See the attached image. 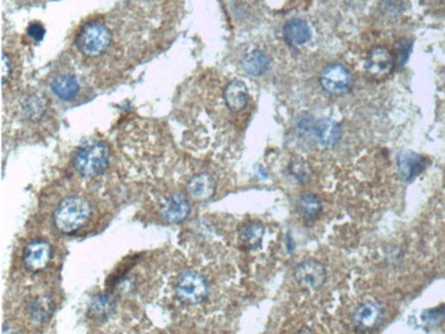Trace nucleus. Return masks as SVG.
Masks as SVG:
<instances>
[{"label":"nucleus","mask_w":445,"mask_h":334,"mask_svg":"<svg viewBox=\"0 0 445 334\" xmlns=\"http://www.w3.org/2000/svg\"><path fill=\"white\" fill-rule=\"evenodd\" d=\"M297 212L299 215L306 221H314L317 219L322 211V202L318 196L311 193H304L297 200Z\"/></svg>","instance_id":"19"},{"label":"nucleus","mask_w":445,"mask_h":334,"mask_svg":"<svg viewBox=\"0 0 445 334\" xmlns=\"http://www.w3.org/2000/svg\"><path fill=\"white\" fill-rule=\"evenodd\" d=\"M28 313L32 321L42 323L47 322L52 313V300L48 296H37L28 304Z\"/></svg>","instance_id":"20"},{"label":"nucleus","mask_w":445,"mask_h":334,"mask_svg":"<svg viewBox=\"0 0 445 334\" xmlns=\"http://www.w3.org/2000/svg\"><path fill=\"white\" fill-rule=\"evenodd\" d=\"M22 111L25 114V117L28 120L36 121L39 118H42V114L45 113V102L42 96L39 95H33L30 98H28L23 105H22Z\"/></svg>","instance_id":"22"},{"label":"nucleus","mask_w":445,"mask_h":334,"mask_svg":"<svg viewBox=\"0 0 445 334\" xmlns=\"http://www.w3.org/2000/svg\"><path fill=\"white\" fill-rule=\"evenodd\" d=\"M175 293L185 304H200L209 296V284L204 277L197 272H184L177 281Z\"/></svg>","instance_id":"4"},{"label":"nucleus","mask_w":445,"mask_h":334,"mask_svg":"<svg viewBox=\"0 0 445 334\" xmlns=\"http://www.w3.org/2000/svg\"><path fill=\"white\" fill-rule=\"evenodd\" d=\"M382 321V306L376 300H366L352 313L354 325L362 330H371Z\"/></svg>","instance_id":"9"},{"label":"nucleus","mask_w":445,"mask_h":334,"mask_svg":"<svg viewBox=\"0 0 445 334\" xmlns=\"http://www.w3.org/2000/svg\"><path fill=\"white\" fill-rule=\"evenodd\" d=\"M44 33H45V29H44V26H42V23H39V22H33V23H30V25L28 26V35H29L30 38H33L36 42L42 40Z\"/></svg>","instance_id":"27"},{"label":"nucleus","mask_w":445,"mask_h":334,"mask_svg":"<svg viewBox=\"0 0 445 334\" xmlns=\"http://www.w3.org/2000/svg\"><path fill=\"white\" fill-rule=\"evenodd\" d=\"M284 40L291 47H300L311 39V29L303 20H291L284 25Z\"/></svg>","instance_id":"13"},{"label":"nucleus","mask_w":445,"mask_h":334,"mask_svg":"<svg viewBox=\"0 0 445 334\" xmlns=\"http://www.w3.org/2000/svg\"><path fill=\"white\" fill-rule=\"evenodd\" d=\"M92 209L83 196H69L54 211L55 228L64 234H71L81 229L89 221Z\"/></svg>","instance_id":"1"},{"label":"nucleus","mask_w":445,"mask_h":334,"mask_svg":"<svg viewBox=\"0 0 445 334\" xmlns=\"http://www.w3.org/2000/svg\"><path fill=\"white\" fill-rule=\"evenodd\" d=\"M410 51H411V42L410 40L403 39V40L398 42V59H399L400 64H404L405 61L408 59Z\"/></svg>","instance_id":"25"},{"label":"nucleus","mask_w":445,"mask_h":334,"mask_svg":"<svg viewBox=\"0 0 445 334\" xmlns=\"http://www.w3.org/2000/svg\"><path fill=\"white\" fill-rule=\"evenodd\" d=\"M295 280L303 289L317 291L326 281V269L317 260H304L295 269Z\"/></svg>","instance_id":"7"},{"label":"nucleus","mask_w":445,"mask_h":334,"mask_svg":"<svg viewBox=\"0 0 445 334\" xmlns=\"http://www.w3.org/2000/svg\"><path fill=\"white\" fill-rule=\"evenodd\" d=\"M110 158V148L103 142L85 143L80 146L73 158L76 170L88 178L96 177L106 170Z\"/></svg>","instance_id":"2"},{"label":"nucleus","mask_w":445,"mask_h":334,"mask_svg":"<svg viewBox=\"0 0 445 334\" xmlns=\"http://www.w3.org/2000/svg\"><path fill=\"white\" fill-rule=\"evenodd\" d=\"M263 236H265L263 226L258 222H251V224H247L243 229L240 230L238 241L244 250H258L262 244Z\"/></svg>","instance_id":"18"},{"label":"nucleus","mask_w":445,"mask_h":334,"mask_svg":"<svg viewBox=\"0 0 445 334\" xmlns=\"http://www.w3.org/2000/svg\"><path fill=\"white\" fill-rule=\"evenodd\" d=\"M382 7L385 13L398 14L403 10V1L402 0H382Z\"/></svg>","instance_id":"26"},{"label":"nucleus","mask_w":445,"mask_h":334,"mask_svg":"<svg viewBox=\"0 0 445 334\" xmlns=\"http://www.w3.org/2000/svg\"><path fill=\"white\" fill-rule=\"evenodd\" d=\"M74 44L88 58L100 57L111 44V32L102 22H88L79 30Z\"/></svg>","instance_id":"3"},{"label":"nucleus","mask_w":445,"mask_h":334,"mask_svg":"<svg viewBox=\"0 0 445 334\" xmlns=\"http://www.w3.org/2000/svg\"><path fill=\"white\" fill-rule=\"evenodd\" d=\"M269 66H270L269 57L259 50H255L253 52H250L243 61V67H244L245 73L250 76H254V77L262 76L263 73H266Z\"/></svg>","instance_id":"21"},{"label":"nucleus","mask_w":445,"mask_h":334,"mask_svg":"<svg viewBox=\"0 0 445 334\" xmlns=\"http://www.w3.org/2000/svg\"><path fill=\"white\" fill-rule=\"evenodd\" d=\"M52 258V248L44 240H33L26 244L22 260L26 270L30 272H39L47 269Z\"/></svg>","instance_id":"6"},{"label":"nucleus","mask_w":445,"mask_h":334,"mask_svg":"<svg viewBox=\"0 0 445 334\" xmlns=\"http://www.w3.org/2000/svg\"><path fill=\"white\" fill-rule=\"evenodd\" d=\"M11 69H13V66H11V62H10V58L6 54H3L1 55V84L3 85L10 79Z\"/></svg>","instance_id":"28"},{"label":"nucleus","mask_w":445,"mask_h":334,"mask_svg":"<svg viewBox=\"0 0 445 334\" xmlns=\"http://www.w3.org/2000/svg\"><path fill=\"white\" fill-rule=\"evenodd\" d=\"M320 86L330 95L340 96L349 92L352 88V77L351 73L341 64H329L323 69L319 77Z\"/></svg>","instance_id":"5"},{"label":"nucleus","mask_w":445,"mask_h":334,"mask_svg":"<svg viewBox=\"0 0 445 334\" xmlns=\"http://www.w3.org/2000/svg\"><path fill=\"white\" fill-rule=\"evenodd\" d=\"M289 171L299 183H306L311 177V168L303 159H295L289 166Z\"/></svg>","instance_id":"23"},{"label":"nucleus","mask_w":445,"mask_h":334,"mask_svg":"<svg viewBox=\"0 0 445 334\" xmlns=\"http://www.w3.org/2000/svg\"><path fill=\"white\" fill-rule=\"evenodd\" d=\"M248 88L247 85L240 81V80H233L232 83L225 88L224 92V99L225 103L228 105V108L233 113H238L241 110H244V107L248 103Z\"/></svg>","instance_id":"14"},{"label":"nucleus","mask_w":445,"mask_h":334,"mask_svg":"<svg viewBox=\"0 0 445 334\" xmlns=\"http://www.w3.org/2000/svg\"><path fill=\"white\" fill-rule=\"evenodd\" d=\"M445 318V307H439L434 310H427L424 313L422 319L426 326H437L440 325Z\"/></svg>","instance_id":"24"},{"label":"nucleus","mask_w":445,"mask_h":334,"mask_svg":"<svg viewBox=\"0 0 445 334\" xmlns=\"http://www.w3.org/2000/svg\"><path fill=\"white\" fill-rule=\"evenodd\" d=\"M311 133L320 146H335L341 137V127L333 120H320L313 124Z\"/></svg>","instance_id":"12"},{"label":"nucleus","mask_w":445,"mask_h":334,"mask_svg":"<svg viewBox=\"0 0 445 334\" xmlns=\"http://www.w3.org/2000/svg\"><path fill=\"white\" fill-rule=\"evenodd\" d=\"M426 158L411 151H402L398 155L399 174L405 183H410L415 177H418L426 168Z\"/></svg>","instance_id":"10"},{"label":"nucleus","mask_w":445,"mask_h":334,"mask_svg":"<svg viewBox=\"0 0 445 334\" xmlns=\"http://www.w3.org/2000/svg\"><path fill=\"white\" fill-rule=\"evenodd\" d=\"M114 311H115L114 299L110 294L103 293L92 299L88 309V318H91L95 322H106Z\"/></svg>","instance_id":"15"},{"label":"nucleus","mask_w":445,"mask_h":334,"mask_svg":"<svg viewBox=\"0 0 445 334\" xmlns=\"http://www.w3.org/2000/svg\"><path fill=\"white\" fill-rule=\"evenodd\" d=\"M364 67L374 79H383L392 73L395 58L386 47H374L366 57Z\"/></svg>","instance_id":"8"},{"label":"nucleus","mask_w":445,"mask_h":334,"mask_svg":"<svg viewBox=\"0 0 445 334\" xmlns=\"http://www.w3.org/2000/svg\"><path fill=\"white\" fill-rule=\"evenodd\" d=\"M190 211H191V206L187 197L183 196L181 193L171 195L169 199H166L162 207V214L165 219L171 224H181L183 221H185L187 217L190 215Z\"/></svg>","instance_id":"11"},{"label":"nucleus","mask_w":445,"mask_h":334,"mask_svg":"<svg viewBox=\"0 0 445 334\" xmlns=\"http://www.w3.org/2000/svg\"><path fill=\"white\" fill-rule=\"evenodd\" d=\"M52 92L64 102L73 100L80 92V84L76 77L70 74H64L57 77L51 84Z\"/></svg>","instance_id":"17"},{"label":"nucleus","mask_w":445,"mask_h":334,"mask_svg":"<svg viewBox=\"0 0 445 334\" xmlns=\"http://www.w3.org/2000/svg\"><path fill=\"white\" fill-rule=\"evenodd\" d=\"M188 193L197 202H204L212 199L215 193V183L209 174H197L188 183Z\"/></svg>","instance_id":"16"}]
</instances>
